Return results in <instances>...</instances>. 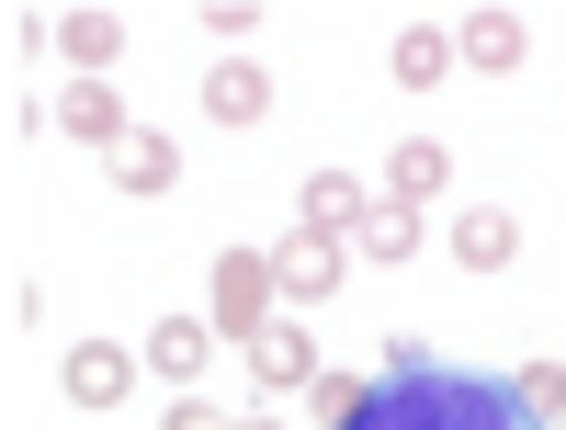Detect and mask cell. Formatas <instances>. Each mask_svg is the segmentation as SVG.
Masks as SVG:
<instances>
[{"label": "cell", "mask_w": 566, "mask_h": 430, "mask_svg": "<svg viewBox=\"0 0 566 430\" xmlns=\"http://www.w3.org/2000/svg\"><path fill=\"white\" fill-rule=\"evenodd\" d=\"M306 408H317V430H363L374 419V386H363V374H317Z\"/></svg>", "instance_id": "cell-15"}, {"label": "cell", "mask_w": 566, "mask_h": 430, "mask_svg": "<svg viewBox=\"0 0 566 430\" xmlns=\"http://www.w3.org/2000/svg\"><path fill=\"white\" fill-rule=\"evenodd\" d=\"M453 69H464V57H453V34H442V23H408V34L386 45V80H397V91H442Z\"/></svg>", "instance_id": "cell-13"}, {"label": "cell", "mask_w": 566, "mask_h": 430, "mask_svg": "<svg viewBox=\"0 0 566 430\" xmlns=\"http://www.w3.org/2000/svg\"><path fill=\"white\" fill-rule=\"evenodd\" d=\"M340 272H352V238H317V227H295V238L272 250V283H283V306H295V317L340 295Z\"/></svg>", "instance_id": "cell-2"}, {"label": "cell", "mask_w": 566, "mask_h": 430, "mask_svg": "<svg viewBox=\"0 0 566 430\" xmlns=\"http://www.w3.org/2000/svg\"><path fill=\"white\" fill-rule=\"evenodd\" d=\"M57 136H80V148H103V159H114L125 136H136L125 103H114V80H69V91H57Z\"/></svg>", "instance_id": "cell-10"}, {"label": "cell", "mask_w": 566, "mask_h": 430, "mask_svg": "<svg viewBox=\"0 0 566 430\" xmlns=\"http://www.w3.org/2000/svg\"><path fill=\"white\" fill-rule=\"evenodd\" d=\"M261 114H272V69H250V57H216V69H205V125L250 136Z\"/></svg>", "instance_id": "cell-7"}, {"label": "cell", "mask_w": 566, "mask_h": 430, "mask_svg": "<svg viewBox=\"0 0 566 430\" xmlns=\"http://www.w3.org/2000/svg\"><path fill=\"white\" fill-rule=\"evenodd\" d=\"M453 57L476 69V80H510V69L533 57V23H522V12H464V23H453Z\"/></svg>", "instance_id": "cell-6"}, {"label": "cell", "mask_w": 566, "mask_h": 430, "mask_svg": "<svg viewBox=\"0 0 566 430\" xmlns=\"http://www.w3.org/2000/svg\"><path fill=\"white\" fill-rule=\"evenodd\" d=\"M442 181H453V148H442V136H408V148H386V204H408V216H419Z\"/></svg>", "instance_id": "cell-11"}, {"label": "cell", "mask_w": 566, "mask_h": 430, "mask_svg": "<svg viewBox=\"0 0 566 430\" xmlns=\"http://www.w3.org/2000/svg\"><path fill=\"white\" fill-rule=\"evenodd\" d=\"M250 386H261V397H306V386H317V340L295 328V306L250 340Z\"/></svg>", "instance_id": "cell-4"}, {"label": "cell", "mask_w": 566, "mask_h": 430, "mask_svg": "<svg viewBox=\"0 0 566 430\" xmlns=\"http://www.w3.org/2000/svg\"><path fill=\"white\" fill-rule=\"evenodd\" d=\"M533 430H566V419H533Z\"/></svg>", "instance_id": "cell-21"}, {"label": "cell", "mask_w": 566, "mask_h": 430, "mask_svg": "<svg viewBox=\"0 0 566 430\" xmlns=\"http://www.w3.org/2000/svg\"><path fill=\"white\" fill-rule=\"evenodd\" d=\"M159 430H239V419H216V397H205V386H181V397H170V419H159Z\"/></svg>", "instance_id": "cell-19"}, {"label": "cell", "mask_w": 566, "mask_h": 430, "mask_svg": "<svg viewBox=\"0 0 566 430\" xmlns=\"http://www.w3.org/2000/svg\"><path fill=\"white\" fill-rule=\"evenodd\" d=\"M57 57H69L80 80H114V69H125V23H114V12H57Z\"/></svg>", "instance_id": "cell-12"}, {"label": "cell", "mask_w": 566, "mask_h": 430, "mask_svg": "<svg viewBox=\"0 0 566 430\" xmlns=\"http://www.w3.org/2000/svg\"><path fill=\"white\" fill-rule=\"evenodd\" d=\"M239 430H283V419H239Z\"/></svg>", "instance_id": "cell-20"}, {"label": "cell", "mask_w": 566, "mask_h": 430, "mask_svg": "<svg viewBox=\"0 0 566 430\" xmlns=\"http://www.w3.org/2000/svg\"><path fill=\"white\" fill-rule=\"evenodd\" d=\"M442 250L488 283V272H510V261H522V216H510V204H464V216L442 227Z\"/></svg>", "instance_id": "cell-5"}, {"label": "cell", "mask_w": 566, "mask_h": 430, "mask_svg": "<svg viewBox=\"0 0 566 430\" xmlns=\"http://www.w3.org/2000/svg\"><path fill=\"white\" fill-rule=\"evenodd\" d=\"M103 170H114V193H136V204H159V193H181V148H170L159 125H136V136H125V148H114Z\"/></svg>", "instance_id": "cell-8"}, {"label": "cell", "mask_w": 566, "mask_h": 430, "mask_svg": "<svg viewBox=\"0 0 566 430\" xmlns=\"http://www.w3.org/2000/svg\"><path fill=\"white\" fill-rule=\"evenodd\" d=\"M205 317H216V340H261V328L283 317L272 250H216V295H205Z\"/></svg>", "instance_id": "cell-1"}, {"label": "cell", "mask_w": 566, "mask_h": 430, "mask_svg": "<svg viewBox=\"0 0 566 430\" xmlns=\"http://www.w3.org/2000/svg\"><path fill=\"white\" fill-rule=\"evenodd\" d=\"M205 34H216V45H239V34H261V0H205Z\"/></svg>", "instance_id": "cell-18"}, {"label": "cell", "mask_w": 566, "mask_h": 430, "mask_svg": "<svg viewBox=\"0 0 566 430\" xmlns=\"http://www.w3.org/2000/svg\"><path fill=\"white\" fill-rule=\"evenodd\" d=\"M352 250H363V261H408V250H419V216L374 193V216H363V238H352Z\"/></svg>", "instance_id": "cell-16"}, {"label": "cell", "mask_w": 566, "mask_h": 430, "mask_svg": "<svg viewBox=\"0 0 566 430\" xmlns=\"http://www.w3.org/2000/svg\"><path fill=\"white\" fill-rule=\"evenodd\" d=\"M363 216H374V193H363L352 170H317V181H306V227H317V238H363Z\"/></svg>", "instance_id": "cell-14"}, {"label": "cell", "mask_w": 566, "mask_h": 430, "mask_svg": "<svg viewBox=\"0 0 566 430\" xmlns=\"http://www.w3.org/2000/svg\"><path fill=\"white\" fill-rule=\"evenodd\" d=\"M510 408H522V419H566V374L555 363H522V374H510Z\"/></svg>", "instance_id": "cell-17"}, {"label": "cell", "mask_w": 566, "mask_h": 430, "mask_svg": "<svg viewBox=\"0 0 566 430\" xmlns=\"http://www.w3.org/2000/svg\"><path fill=\"white\" fill-rule=\"evenodd\" d=\"M136 374H148V352H114V340H80V352L57 363V397H69V408H125V397H136Z\"/></svg>", "instance_id": "cell-3"}, {"label": "cell", "mask_w": 566, "mask_h": 430, "mask_svg": "<svg viewBox=\"0 0 566 430\" xmlns=\"http://www.w3.org/2000/svg\"><path fill=\"white\" fill-rule=\"evenodd\" d=\"M555 374H566V363H555Z\"/></svg>", "instance_id": "cell-22"}, {"label": "cell", "mask_w": 566, "mask_h": 430, "mask_svg": "<svg viewBox=\"0 0 566 430\" xmlns=\"http://www.w3.org/2000/svg\"><path fill=\"white\" fill-rule=\"evenodd\" d=\"M148 374H170V386H193L205 374V352H216V317H193V306H170V317H148Z\"/></svg>", "instance_id": "cell-9"}]
</instances>
